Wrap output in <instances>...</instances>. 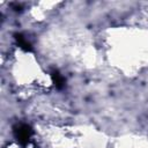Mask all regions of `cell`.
Wrapping results in <instances>:
<instances>
[{"instance_id":"obj_1","label":"cell","mask_w":148,"mask_h":148,"mask_svg":"<svg viewBox=\"0 0 148 148\" xmlns=\"http://www.w3.org/2000/svg\"><path fill=\"white\" fill-rule=\"evenodd\" d=\"M30 136H31V130L27 125H22V126L18 127V130H17V139H18V141H21L23 143H27L29 141Z\"/></svg>"}]
</instances>
